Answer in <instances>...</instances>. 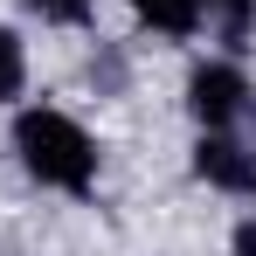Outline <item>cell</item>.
<instances>
[{"label": "cell", "instance_id": "cell-8", "mask_svg": "<svg viewBox=\"0 0 256 256\" xmlns=\"http://www.w3.org/2000/svg\"><path fill=\"white\" fill-rule=\"evenodd\" d=\"M228 250H236V256H256V214L236 222V242H228Z\"/></svg>", "mask_w": 256, "mask_h": 256}, {"label": "cell", "instance_id": "cell-2", "mask_svg": "<svg viewBox=\"0 0 256 256\" xmlns=\"http://www.w3.org/2000/svg\"><path fill=\"white\" fill-rule=\"evenodd\" d=\"M187 111L201 132H228V138L256 146V84L236 62H201L187 76Z\"/></svg>", "mask_w": 256, "mask_h": 256}, {"label": "cell", "instance_id": "cell-6", "mask_svg": "<svg viewBox=\"0 0 256 256\" xmlns=\"http://www.w3.org/2000/svg\"><path fill=\"white\" fill-rule=\"evenodd\" d=\"M21 84H28V48H21L14 28H0V104L21 97Z\"/></svg>", "mask_w": 256, "mask_h": 256}, {"label": "cell", "instance_id": "cell-7", "mask_svg": "<svg viewBox=\"0 0 256 256\" xmlns=\"http://www.w3.org/2000/svg\"><path fill=\"white\" fill-rule=\"evenodd\" d=\"M28 14H42L48 28H84V21H90V0H28Z\"/></svg>", "mask_w": 256, "mask_h": 256}, {"label": "cell", "instance_id": "cell-5", "mask_svg": "<svg viewBox=\"0 0 256 256\" xmlns=\"http://www.w3.org/2000/svg\"><path fill=\"white\" fill-rule=\"evenodd\" d=\"M201 14H208V28H214L228 48H242V42L256 35V0H201Z\"/></svg>", "mask_w": 256, "mask_h": 256}, {"label": "cell", "instance_id": "cell-1", "mask_svg": "<svg viewBox=\"0 0 256 256\" xmlns=\"http://www.w3.org/2000/svg\"><path fill=\"white\" fill-rule=\"evenodd\" d=\"M14 152H21L28 180H42L56 194H90L97 187V138L70 111H48V104L21 111L14 118Z\"/></svg>", "mask_w": 256, "mask_h": 256}, {"label": "cell", "instance_id": "cell-3", "mask_svg": "<svg viewBox=\"0 0 256 256\" xmlns=\"http://www.w3.org/2000/svg\"><path fill=\"white\" fill-rule=\"evenodd\" d=\"M194 173L222 194H256V146L228 138V132H201L194 138Z\"/></svg>", "mask_w": 256, "mask_h": 256}, {"label": "cell", "instance_id": "cell-4", "mask_svg": "<svg viewBox=\"0 0 256 256\" xmlns=\"http://www.w3.org/2000/svg\"><path fill=\"white\" fill-rule=\"evenodd\" d=\"M132 14H138L152 35H166V42H187V35H201V28H208L201 0H132Z\"/></svg>", "mask_w": 256, "mask_h": 256}]
</instances>
